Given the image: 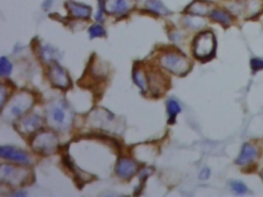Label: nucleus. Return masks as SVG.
Returning <instances> with one entry per match:
<instances>
[{"instance_id": "1", "label": "nucleus", "mask_w": 263, "mask_h": 197, "mask_svg": "<svg viewBox=\"0 0 263 197\" xmlns=\"http://www.w3.org/2000/svg\"><path fill=\"white\" fill-rule=\"evenodd\" d=\"M46 117L49 127L60 132L68 131L74 120L72 111L63 100H57L48 105Z\"/></svg>"}, {"instance_id": "2", "label": "nucleus", "mask_w": 263, "mask_h": 197, "mask_svg": "<svg viewBox=\"0 0 263 197\" xmlns=\"http://www.w3.org/2000/svg\"><path fill=\"white\" fill-rule=\"evenodd\" d=\"M31 145L35 152L41 155H52L58 147V139L51 132L43 131L33 137Z\"/></svg>"}, {"instance_id": "3", "label": "nucleus", "mask_w": 263, "mask_h": 197, "mask_svg": "<svg viewBox=\"0 0 263 197\" xmlns=\"http://www.w3.org/2000/svg\"><path fill=\"white\" fill-rule=\"evenodd\" d=\"M216 42L211 32L205 31L196 37L194 42V54L199 60H205L212 57L216 51Z\"/></svg>"}, {"instance_id": "4", "label": "nucleus", "mask_w": 263, "mask_h": 197, "mask_svg": "<svg viewBox=\"0 0 263 197\" xmlns=\"http://www.w3.org/2000/svg\"><path fill=\"white\" fill-rule=\"evenodd\" d=\"M30 177L27 169L11 165H3L0 170L1 181L11 186H23L28 183Z\"/></svg>"}, {"instance_id": "5", "label": "nucleus", "mask_w": 263, "mask_h": 197, "mask_svg": "<svg viewBox=\"0 0 263 197\" xmlns=\"http://www.w3.org/2000/svg\"><path fill=\"white\" fill-rule=\"evenodd\" d=\"M161 66L175 75H184L190 69L189 61L178 54L174 53L164 54L160 59Z\"/></svg>"}, {"instance_id": "6", "label": "nucleus", "mask_w": 263, "mask_h": 197, "mask_svg": "<svg viewBox=\"0 0 263 197\" xmlns=\"http://www.w3.org/2000/svg\"><path fill=\"white\" fill-rule=\"evenodd\" d=\"M33 104V98L30 93L19 92L12 98L7 107V115L13 118L21 117Z\"/></svg>"}, {"instance_id": "7", "label": "nucleus", "mask_w": 263, "mask_h": 197, "mask_svg": "<svg viewBox=\"0 0 263 197\" xmlns=\"http://www.w3.org/2000/svg\"><path fill=\"white\" fill-rule=\"evenodd\" d=\"M48 77L52 86L58 89H66L71 85L67 72L57 63H54L51 66Z\"/></svg>"}, {"instance_id": "8", "label": "nucleus", "mask_w": 263, "mask_h": 197, "mask_svg": "<svg viewBox=\"0 0 263 197\" xmlns=\"http://www.w3.org/2000/svg\"><path fill=\"white\" fill-rule=\"evenodd\" d=\"M235 7L246 19H252L263 11V0H240Z\"/></svg>"}, {"instance_id": "9", "label": "nucleus", "mask_w": 263, "mask_h": 197, "mask_svg": "<svg viewBox=\"0 0 263 197\" xmlns=\"http://www.w3.org/2000/svg\"><path fill=\"white\" fill-rule=\"evenodd\" d=\"M139 166L135 161L129 158H121L116 165L115 171L117 175L124 180L132 178L137 171Z\"/></svg>"}, {"instance_id": "10", "label": "nucleus", "mask_w": 263, "mask_h": 197, "mask_svg": "<svg viewBox=\"0 0 263 197\" xmlns=\"http://www.w3.org/2000/svg\"><path fill=\"white\" fill-rule=\"evenodd\" d=\"M0 156L5 160L21 164L28 165L30 163V160L28 155L23 151L16 149L13 146H2L0 148Z\"/></svg>"}, {"instance_id": "11", "label": "nucleus", "mask_w": 263, "mask_h": 197, "mask_svg": "<svg viewBox=\"0 0 263 197\" xmlns=\"http://www.w3.org/2000/svg\"><path fill=\"white\" fill-rule=\"evenodd\" d=\"M43 127V119L40 116L32 114L24 116L19 122V130L25 134H30L37 131Z\"/></svg>"}, {"instance_id": "12", "label": "nucleus", "mask_w": 263, "mask_h": 197, "mask_svg": "<svg viewBox=\"0 0 263 197\" xmlns=\"http://www.w3.org/2000/svg\"><path fill=\"white\" fill-rule=\"evenodd\" d=\"M147 77H148V89H150L154 95L158 96L164 93L166 83L161 72L151 70L147 75Z\"/></svg>"}, {"instance_id": "13", "label": "nucleus", "mask_w": 263, "mask_h": 197, "mask_svg": "<svg viewBox=\"0 0 263 197\" xmlns=\"http://www.w3.org/2000/svg\"><path fill=\"white\" fill-rule=\"evenodd\" d=\"M211 6L203 0H196L187 8V12L195 16H204L211 13Z\"/></svg>"}, {"instance_id": "14", "label": "nucleus", "mask_w": 263, "mask_h": 197, "mask_svg": "<svg viewBox=\"0 0 263 197\" xmlns=\"http://www.w3.org/2000/svg\"><path fill=\"white\" fill-rule=\"evenodd\" d=\"M128 0H107L105 3V10L110 13H124L130 9Z\"/></svg>"}, {"instance_id": "15", "label": "nucleus", "mask_w": 263, "mask_h": 197, "mask_svg": "<svg viewBox=\"0 0 263 197\" xmlns=\"http://www.w3.org/2000/svg\"><path fill=\"white\" fill-rule=\"evenodd\" d=\"M256 156L257 152L255 151V147L252 146L249 143L245 144L241 154L237 159V164L241 165V166L249 164L251 162L253 161Z\"/></svg>"}, {"instance_id": "16", "label": "nucleus", "mask_w": 263, "mask_h": 197, "mask_svg": "<svg viewBox=\"0 0 263 197\" xmlns=\"http://www.w3.org/2000/svg\"><path fill=\"white\" fill-rule=\"evenodd\" d=\"M68 9L73 16L77 18H88L91 13V9L87 6L81 5L76 3L69 2Z\"/></svg>"}, {"instance_id": "17", "label": "nucleus", "mask_w": 263, "mask_h": 197, "mask_svg": "<svg viewBox=\"0 0 263 197\" xmlns=\"http://www.w3.org/2000/svg\"><path fill=\"white\" fill-rule=\"evenodd\" d=\"M133 80L135 84L140 88L143 93H146L148 89V77L145 72L140 69H134L133 72Z\"/></svg>"}, {"instance_id": "18", "label": "nucleus", "mask_w": 263, "mask_h": 197, "mask_svg": "<svg viewBox=\"0 0 263 197\" xmlns=\"http://www.w3.org/2000/svg\"><path fill=\"white\" fill-rule=\"evenodd\" d=\"M211 19L225 26H229L232 22V17L229 13L221 10H213L211 13Z\"/></svg>"}, {"instance_id": "19", "label": "nucleus", "mask_w": 263, "mask_h": 197, "mask_svg": "<svg viewBox=\"0 0 263 197\" xmlns=\"http://www.w3.org/2000/svg\"><path fill=\"white\" fill-rule=\"evenodd\" d=\"M147 6L150 10L160 15H168L170 13L169 10L158 0H149L147 3Z\"/></svg>"}, {"instance_id": "20", "label": "nucleus", "mask_w": 263, "mask_h": 197, "mask_svg": "<svg viewBox=\"0 0 263 197\" xmlns=\"http://www.w3.org/2000/svg\"><path fill=\"white\" fill-rule=\"evenodd\" d=\"M168 113L169 115V122L173 124L175 120L177 115L181 112V107L179 104L173 100H170L167 104Z\"/></svg>"}, {"instance_id": "21", "label": "nucleus", "mask_w": 263, "mask_h": 197, "mask_svg": "<svg viewBox=\"0 0 263 197\" xmlns=\"http://www.w3.org/2000/svg\"><path fill=\"white\" fill-rule=\"evenodd\" d=\"M13 70V65L6 57H1L0 60V75L1 77H8Z\"/></svg>"}, {"instance_id": "22", "label": "nucleus", "mask_w": 263, "mask_h": 197, "mask_svg": "<svg viewBox=\"0 0 263 197\" xmlns=\"http://www.w3.org/2000/svg\"><path fill=\"white\" fill-rule=\"evenodd\" d=\"M90 38L101 37L105 35V30L99 25L93 26L89 30Z\"/></svg>"}, {"instance_id": "23", "label": "nucleus", "mask_w": 263, "mask_h": 197, "mask_svg": "<svg viewBox=\"0 0 263 197\" xmlns=\"http://www.w3.org/2000/svg\"><path fill=\"white\" fill-rule=\"evenodd\" d=\"M232 188L238 195L245 194L247 192V188H246V186H245L243 183H240V182H233V183H232Z\"/></svg>"}, {"instance_id": "24", "label": "nucleus", "mask_w": 263, "mask_h": 197, "mask_svg": "<svg viewBox=\"0 0 263 197\" xmlns=\"http://www.w3.org/2000/svg\"><path fill=\"white\" fill-rule=\"evenodd\" d=\"M55 51H52V48H45L44 52H43V59L46 62H51L54 59H56Z\"/></svg>"}, {"instance_id": "25", "label": "nucleus", "mask_w": 263, "mask_h": 197, "mask_svg": "<svg viewBox=\"0 0 263 197\" xmlns=\"http://www.w3.org/2000/svg\"><path fill=\"white\" fill-rule=\"evenodd\" d=\"M251 67L253 70H259L263 69V60L259 59H253L251 60Z\"/></svg>"}, {"instance_id": "26", "label": "nucleus", "mask_w": 263, "mask_h": 197, "mask_svg": "<svg viewBox=\"0 0 263 197\" xmlns=\"http://www.w3.org/2000/svg\"><path fill=\"white\" fill-rule=\"evenodd\" d=\"M210 176V170L208 169H207V168H205V169H202V171H201L200 174H199V178L201 179V180H207V179Z\"/></svg>"}, {"instance_id": "27", "label": "nucleus", "mask_w": 263, "mask_h": 197, "mask_svg": "<svg viewBox=\"0 0 263 197\" xmlns=\"http://www.w3.org/2000/svg\"><path fill=\"white\" fill-rule=\"evenodd\" d=\"M261 175H262V177H263V172H262V174H261Z\"/></svg>"}]
</instances>
